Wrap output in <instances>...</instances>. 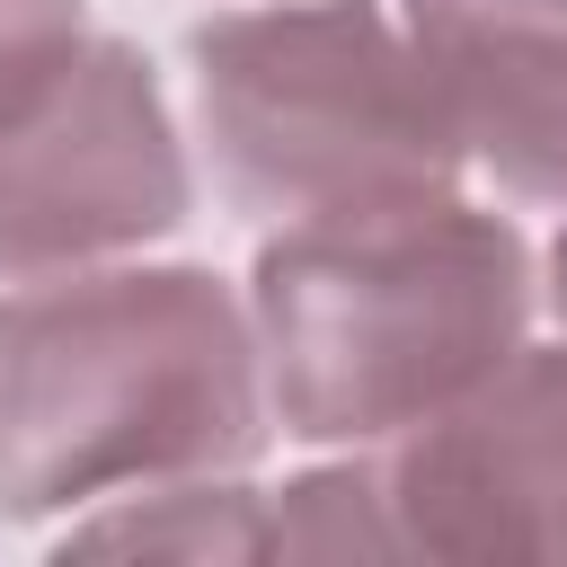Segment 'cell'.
I'll use <instances>...</instances> for the list:
<instances>
[{
	"label": "cell",
	"mask_w": 567,
	"mask_h": 567,
	"mask_svg": "<svg viewBox=\"0 0 567 567\" xmlns=\"http://www.w3.org/2000/svg\"><path fill=\"white\" fill-rule=\"evenodd\" d=\"M248 301L213 266H80L0 292V523L266 452Z\"/></svg>",
	"instance_id": "obj_1"
},
{
	"label": "cell",
	"mask_w": 567,
	"mask_h": 567,
	"mask_svg": "<svg viewBox=\"0 0 567 567\" xmlns=\"http://www.w3.org/2000/svg\"><path fill=\"white\" fill-rule=\"evenodd\" d=\"M186 71L213 186L266 230L434 204L470 168L390 0L221 9L186 35Z\"/></svg>",
	"instance_id": "obj_3"
},
{
	"label": "cell",
	"mask_w": 567,
	"mask_h": 567,
	"mask_svg": "<svg viewBox=\"0 0 567 567\" xmlns=\"http://www.w3.org/2000/svg\"><path fill=\"white\" fill-rule=\"evenodd\" d=\"M186 213V142L151 62L124 35H89L0 115V284L133 257Z\"/></svg>",
	"instance_id": "obj_4"
},
{
	"label": "cell",
	"mask_w": 567,
	"mask_h": 567,
	"mask_svg": "<svg viewBox=\"0 0 567 567\" xmlns=\"http://www.w3.org/2000/svg\"><path fill=\"white\" fill-rule=\"evenodd\" d=\"M62 549H124V558H266V496L230 478H168L106 496V514L71 523Z\"/></svg>",
	"instance_id": "obj_7"
},
{
	"label": "cell",
	"mask_w": 567,
	"mask_h": 567,
	"mask_svg": "<svg viewBox=\"0 0 567 567\" xmlns=\"http://www.w3.org/2000/svg\"><path fill=\"white\" fill-rule=\"evenodd\" d=\"M266 558H390V514L372 487V452L310 470L266 496Z\"/></svg>",
	"instance_id": "obj_8"
},
{
	"label": "cell",
	"mask_w": 567,
	"mask_h": 567,
	"mask_svg": "<svg viewBox=\"0 0 567 567\" xmlns=\"http://www.w3.org/2000/svg\"><path fill=\"white\" fill-rule=\"evenodd\" d=\"M470 168L567 213V0H390Z\"/></svg>",
	"instance_id": "obj_6"
},
{
	"label": "cell",
	"mask_w": 567,
	"mask_h": 567,
	"mask_svg": "<svg viewBox=\"0 0 567 567\" xmlns=\"http://www.w3.org/2000/svg\"><path fill=\"white\" fill-rule=\"evenodd\" d=\"M532 239L461 195L266 230L248 328L292 443H390L532 337Z\"/></svg>",
	"instance_id": "obj_2"
},
{
	"label": "cell",
	"mask_w": 567,
	"mask_h": 567,
	"mask_svg": "<svg viewBox=\"0 0 567 567\" xmlns=\"http://www.w3.org/2000/svg\"><path fill=\"white\" fill-rule=\"evenodd\" d=\"M372 452L390 558L567 567V346H514Z\"/></svg>",
	"instance_id": "obj_5"
},
{
	"label": "cell",
	"mask_w": 567,
	"mask_h": 567,
	"mask_svg": "<svg viewBox=\"0 0 567 567\" xmlns=\"http://www.w3.org/2000/svg\"><path fill=\"white\" fill-rule=\"evenodd\" d=\"M89 0H0V115L89 44Z\"/></svg>",
	"instance_id": "obj_9"
},
{
	"label": "cell",
	"mask_w": 567,
	"mask_h": 567,
	"mask_svg": "<svg viewBox=\"0 0 567 567\" xmlns=\"http://www.w3.org/2000/svg\"><path fill=\"white\" fill-rule=\"evenodd\" d=\"M549 301H558V319H567V230H558V248H549Z\"/></svg>",
	"instance_id": "obj_10"
}]
</instances>
